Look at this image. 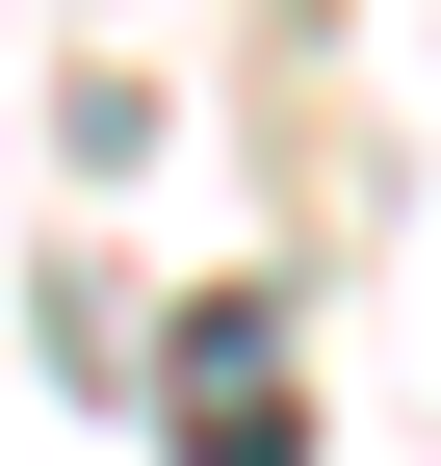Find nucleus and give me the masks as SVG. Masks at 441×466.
<instances>
[{"label":"nucleus","mask_w":441,"mask_h":466,"mask_svg":"<svg viewBox=\"0 0 441 466\" xmlns=\"http://www.w3.org/2000/svg\"><path fill=\"white\" fill-rule=\"evenodd\" d=\"M156 415H182V466H312V441H286V311H260V285H208L182 363H156Z\"/></svg>","instance_id":"f257e3e1"}]
</instances>
